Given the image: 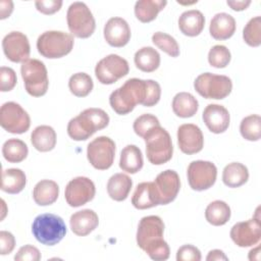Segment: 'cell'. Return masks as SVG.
Wrapping results in <instances>:
<instances>
[{"instance_id": "42", "label": "cell", "mask_w": 261, "mask_h": 261, "mask_svg": "<svg viewBox=\"0 0 261 261\" xmlns=\"http://www.w3.org/2000/svg\"><path fill=\"white\" fill-rule=\"evenodd\" d=\"M16 73L11 67L1 66L0 68V91L9 92L16 85Z\"/></svg>"}, {"instance_id": "8", "label": "cell", "mask_w": 261, "mask_h": 261, "mask_svg": "<svg viewBox=\"0 0 261 261\" xmlns=\"http://www.w3.org/2000/svg\"><path fill=\"white\" fill-rule=\"evenodd\" d=\"M67 27L71 35L80 39H87L93 35L96 29L95 18L84 2H73L66 13Z\"/></svg>"}, {"instance_id": "13", "label": "cell", "mask_w": 261, "mask_h": 261, "mask_svg": "<svg viewBox=\"0 0 261 261\" xmlns=\"http://www.w3.org/2000/svg\"><path fill=\"white\" fill-rule=\"evenodd\" d=\"M188 181L194 191L210 189L216 181L217 168L214 163L204 160L192 161L187 170Z\"/></svg>"}, {"instance_id": "18", "label": "cell", "mask_w": 261, "mask_h": 261, "mask_svg": "<svg viewBox=\"0 0 261 261\" xmlns=\"http://www.w3.org/2000/svg\"><path fill=\"white\" fill-rule=\"evenodd\" d=\"M179 150L188 155L199 153L204 146V137L200 127L193 123H184L177 128Z\"/></svg>"}, {"instance_id": "22", "label": "cell", "mask_w": 261, "mask_h": 261, "mask_svg": "<svg viewBox=\"0 0 261 261\" xmlns=\"http://www.w3.org/2000/svg\"><path fill=\"white\" fill-rule=\"evenodd\" d=\"M236 19L233 16L226 12H220L215 14L209 25V33L215 40H227L236 32Z\"/></svg>"}, {"instance_id": "26", "label": "cell", "mask_w": 261, "mask_h": 261, "mask_svg": "<svg viewBox=\"0 0 261 261\" xmlns=\"http://www.w3.org/2000/svg\"><path fill=\"white\" fill-rule=\"evenodd\" d=\"M133 187L132 178L124 173L113 174L107 182V193L109 197L117 202L124 201Z\"/></svg>"}, {"instance_id": "11", "label": "cell", "mask_w": 261, "mask_h": 261, "mask_svg": "<svg viewBox=\"0 0 261 261\" xmlns=\"http://www.w3.org/2000/svg\"><path fill=\"white\" fill-rule=\"evenodd\" d=\"M0 124L10 134H23L30 128L31 118L19 104L10 101L1 106Z\"/></svg>"}, {"instance_id": "29", "label": "cell", "mask_w": 261, "mask_h": 261, "mask_svg": "<svg viewBox=\"0 0 261 261\" xmlns=\"http://www.w3.org/2000/svg\"><path fill=\"white\" fill-rule=\"evenodd\" d=\"M171 106L176 116L188 118L196 114L199 108V103L191 93L179 92L173 97Z\"/></svg>"}, {"instance_id": "37", "label": "cell", "mask_w": 261, "mask_h": 261, "mask_svg": "<svg viewBox=\"0 0 261 261\" xmlns=\"http://www.w3.org/2000/svg\"><path fill=\"white\" fill-rule=\"evenodd\" d=\"M240 133L247 141H259L261 137V117L258 114L244 117L240 124Z\"/></svg>"}, {"instance_id": "43", "label": "cell", "mask_w": 261, "mask_h": 261, "mask_svg": "<svg viewBox=\"0 0 261 261\" xmlns=\"http://www.w3.org/2000/svg\"><path fill=\"white\" fill-rule=\"evenodd\" d=\"M201 258L200 250L193 245H184L176 252L177 261H200Z\"/></svg>"}, {"instance_id": "34", "label": "cell", "mask_w": 261, "mask_h": 261, "mask_svg": "<svg viewBox=\"0 0 261 261\" xmlns=\"http://www.w3.org/2000/svg\"><path fill=\"white\" fill-rule=\"evenodd\" d=\"M230 208L228 204L221 200L211 202L205 210L206 220L215 226L224 225L230 218Z\"/></svg>"}, {"instance_id": "38", "label": "cell", "mask_w": 261, "mask_h": 261, "mask_svg": "<svg viewBox=\"0 0 261 261\" xmlns=\"http://www.w3.org/2000/svg\"><path fill=\"white\" fill-rule=\"evenodd\" d=\"M152 42L160 50H162L171 57H177L179 55V46L176 40L166 33H154L152 36Z\"/></svg>"}, {"instance_id": "47", "label": "cell", "mask_w": 261, "mask_h": 261, "mask_svg": "<svg viewBox=\"0 0 261 261\" xmlns=\"http://www.w3.org/2000/svg\"><path fill=\"white\" fill-rule=\"evenodd\" d=\"M13 10V2L10 0H2L0 1V18L5 19L9 17Z\"/></svg>"}, {"instance_id": "28", "label": "cell", "mask_w": 261, "mask_h": 261, "mask_svg": "<svg viewBox=\"0 0 261 261\" xmlns=\"http://www.w3.org/2000/svg\"><path fill=\"white\" fill-rule=\"evenodd\" d=\"M143 164V155L139 147L136 145H127L122 149L120 153L119 167L123 171L135 174L142 169Z\"/></svg>"}, {"instance_id": "50", "label": "cell", "mask_w": 261, "mask_h": 261, "mask_svg": "<svg viewBox=\"0 0 261 261\" xmlns=\"http://www.w3.org/2000/svg\"><path fill=\"white\" fill-rule=\"evenodd\" d=\"M249 259L250 260H260V246L252 249L249 252Z\"/></svg>"}, {"instance_id": "9", "label": "cell", "mask_w": 261, "mask_h": 261, "mask_svg": "<svg viewBox=\"0 0 261 261\" xmlns=\"http://www.w3.org/2000/svg\"><path fill=\"white\" fill-rule=\"evenodd\" d=\"M194 88L200 96L206 99L221 100L230 94L232 83L226 75L204 72L196 77Z\"/></svg>"}, {"instance_id": "36", "label": "cell", "mask_w": 261, "mask_h": 261, "mask_svg": "<svg viewBox=\"0 0 261 261\" xmlns=\"http://www.w3.org/2000/svg\"><path fill=\"white\" fill-rule=\"evenodd\" d=\"M92 77L86 72H76L69 77L68 88L71 94L76 97H86L93 90Z\"/></svg>"}, {"instance_id": "3", "label": "cell", "mask_w": 261, "mask_h": 261, "mask_svg": "<svg viewBox=\"0 0 261 261\" xmlns=\"http://www.w3.org/2000/svg\"><path fill=\"white\" fill-rule=\"evenodd\" d=\"M109 123L108 114L101 108H87L67 124V134L74 141H85Z\"/></svg>"}, {"instance_id": "16", "label": "cell", "mask_w": 261, "mask_h": 261, "mask_svg": "<svg viewBox=\"0 0 261 261\" xmlns=\"http://www.w3.org/2000/svg\"><path fill=\"white\" fill-rule=\"evenodd\" d=\"M232 242L242 248L257 245L261 239L260 219L252 218L247 221L237 222L229 232Z\"/></svg>"}, {"instance_id": "48", "label": "cell", "mask_w": 261, "mask_h": 261, "mask_svg": "<svg viewBox=\"0 0 261 261\" xmlns=\"http://www.w3.org/2000/svg\"><path fill=\"white\" fill-rule=\"evenodd\" d=\"M226 4L234 11H242L247 9V7L251 4L250 0H241V1H236V0H227Z\"/></svg>"}, {"instance_id": "27", "label": "cell", "mask_w": 261, "mask_h": 261, "mask_svg": "<svg viewBox=\"0 0 261 261\" xmlns=\"http://www.w3.org/2000/svg\"><path fill=\"white\" fill-rule=\"evenodd\" d=\"M59 195V187L54 180L42 179L33 190V198L36 204L48 206L53 204Z\"/></svg>"}, {"instance_id": "7", "label": "cell", "mask_w": 261, "mask_h": 261, "mask_svg": "<svg viewBox=\"0 0 261 261\" xmlns=\"http://www.w3.org/2000/svg\"><path fill=\"white\" fill-rule=\"evenodd\" d=\"M20 73L25 91L33 97H41L47 93L49 80L45 64L38 59H28L20 66Z\"/></svg>"}, {"instance_id": "24", "label": "cell", "mask_w": 261, "mask_h": 261, "mask_svg": "<svg viewBox=\"0 0 261 261\" xmlns=\"http://www.w3.org/2000/svg\"><path fill=\"white\" fill-rule=\"evenodd\" d=\"M132 204L135 208L140 210L158 206L153 181H144L137 186L132 197Z\"/></svg>"}, {"instance_id": "17", "label": "cell", "mask_w": 261, "mask_h": 261, "mask_svg": "<svg viewBox=\"0 0 261 261\" xmlns=\"http://www.w3.org/2000/svg\"><path fill=\"white\" fill-rule=\"evenodd\" d=\"M5 56L12 62H24L30 59L31 46L28 37L20 32H10L2 40Z\"/></svg>"}, {"instance_id": "1", "label": "cell", "mask_w": 261, "mask_h": 261, "mask_svg": "<svg viewBox=\"0 0 261 261\" xmlns=\"http://www.w3.org/2000/svg\"><path fill=\"white\" fill-rule=\"evenodd\" d=\"M164 223L157 215L143 217L137 229V244L155 261H164L169 258L170 250L163 239Z\"/></svg>"}, {"instance_id": "6", "label": "cell", "mask_w": 261, "mask_h": 261, "mask_svg": "<svg viewBox=\"0 0 261 261\" xmlns=\"http://www.w3.org/2000/svg\"><path fill=\"white\" fill-rule=\"evenodd\" d=\"M74 40L72 35L61 31H47L37 40L38 52L45 58H61L71 52Z\"/></svg>"}, {"instance_id": "19", "label": "cell", "mask_w": 261, "mask_h": 261, "mask_svg": "<svg viewBox=\"0 0 261 261\" xmlns=\"http://www.w3.org/2000/svg\"><path fill=\"white\" fill-rule=\"evenodd\" d=\"M104 39L112 47L125 46L130 39V29L122 17H111L104 25Z\"/></svg>"}, {"instance_id": "4", "label": "cell", "mask_w": 261, "mask_h": 261, "mask_svg": "<svg viewBox=\"0 0 261 261\" xmlns=\"http://www.w3.org/2000/svg\"><path fill=\"white\" fill-rule=\"evenodd\" d=\"M32 232L39 243L46 246H54L65 237L66 225L60 216L44 213L34 219Z\"/></svg>"}, {"instance_id": "25", "label": "cell", "mask_w": 261, "mask_h": 261, "mask_svg": "<svg viewBox=\"0 0 261 261\" xmlns=\"http://www.w3.org/2000/svg\"><path fill=\"white\" fill-rule=\"evenodd\" d=\"M34 148L40 152H49L55 148L56 133L50 125H39L31 134Z\"/></svg>"}, {"instance_id": "2", "label": "cell", "mask_w": 261, "mask_h": 261, "mask_svg": "<svg viewBox=\"0 0 261 261\" xmlns=\"http://www.w3.org/2000/svg\"><path fill=\"white\" fill-rule=\"evenodd\" d=\"M148 93V80L133 77L109 96L111 108L119 115H125L134 110L136 105L145 106Z\"/></svg>"}, {"instance_id": "12", "label": "cell", "mask_w": 261, "mask_h": 261, "mask_svg": "<svg viewBox=\"0 0 261 261\" xmlns=\"http://www.w3.org/2000/svg\"><path fill=\"white\" fill-rule=\"evenodd\" d=\"M129 71L128 62L117 54L102 58L95 67V75L103 85H111L125 76Z\"/></svg>"}, {"instance_id": "46", "label": "cell", "mask_w": 261, "mask_h": 261, "mask_svg": "<svg viewBox=\"0 0 261 261\" xmlns=\"http://www.w3.org/2000/svg\"><path fill=\"white\" fill-rule=\"evenodd\" d=\"M15 247L14 236L6 230L0 231V253L1 255L10 254Z\"/></svg>"}, {"instance_id": "32", "label": "cell", "mask_w": 261, "mask_h": 261, "mask_svg": "<svg viewBox=\"0 0 261 261\" xmlns=\"http://www.w3.org/2000/svg\"><path fill=\"white\" fill-rule=\"evenodd\" d=\"M27 184L24 172L19 168H7L2 171L1 190L8 194L20 193Z\"/></svg>"}, {"instance_id": "10", "label": "cell", "mask_w": 261, "mask_h": 261, "mask_svg": "<svg viewBox=\"0 0 261 261\" xmlns=\"http://www.w3.org/2000/svg\"><path fill=\"white\" fill-rule=\"evenodd\" d=\"M115 143L106 136L94 139L87 147V157L91 165L98 170H106L113 164Z\"/></svg>"}, {"instance_id": "21", "label": "cell", "mask_w": 261, "mask_h": 261, "mask_svg": "<svg viewBox=\"0 0 261 261\" xmlns=\"http://www.w3.org/2000/svg\"><path fill=\"white\" fill-rule=\"evenodd\" d=\"M72 232L79 237L88 236L99 224V217L94 210L84 209L74 212L69 219Z\"/></svg>"}, {"instance_id": "45", "label": "cell", "mask_w": 261, "mask_h": 261, "mask_svg": "<svg viewBox=\"0 0 261 261\" xmlns=\"http://www.w3.org/2000/svg\"><path fill=\"white\" fill-rule=\"evenodd\" d=\"M35 6L38 11H40L43 14H53L57 12L61 6H62V1L61 0H41V1H36Z\"/></svg>"}, {"instance_id": "35", "label": "cell", "mask_w": 261, "mask_h": 261, "mask_svg": "<svg viewBox=\"0 0 261 261\" xmlns=\"http://www.w3.org/2000/svg\"><path fill=\"white\" fill-rule=\"evenodd\" d=\"M29 153L27 144L19 139H9L2 146V154L6 161L19 163L23 161Z\"/></svg>"}, {"instance_id": "44", "label": "cell", "mask_w": 261, "mask_h": 261, "mask_svg": "<svg viewBox=\"0 0 261 261\" xmlns=\"http://www.w3.org/2000/svg\"><path fill=\"white\" fill-rule=\"evenodd\" d=\"M41 259V253L38 248L32 245H25L19 248L18 252L14 256L15 261H39Z\"/></svg>"}, {"instance_id": "5", "label": "cell", "mask_w": 261, "mask_h": 261, "mask_svg": "<svg viewBox=\"0 0 261 261\" xmlns=\"http://www.w3.org/2000/svg\"><path fill=\"white\" fill-rule=\"evenodd\" d=\"M146 155L150 163L162 165L168 162L173 154V146L170 135L160 125L152 128L145 137Z\"/></svg>"}, {"instance_id": "15", "label": "cell", "mask_w": 261, "mask_h": 261, "mask_svg": "<svg viewBox=\"0 0 261 261\" xmlns=\"http://www.w3.org/2000/svg\"><path fill=\"white\" fill-rule=\"evenodd\" d=\"M153 186L158 205H167L176 198L180 189V179L176 171L166 169L156 176Z\"/></svg>"}, {"instance_id": "31", "label": "cell", "mask_w": 261, "mask_h": 261, "mask_svg": "<svg viewBox=\"0 0 261 261\" xmlns=\"http://www.w3.org/2000/svg\"><path fill=\"white\" fill-rule=\"evenodd\" d=\"M166 4L165 0H139L135 4V15L141 22H150L157 17Z\"/></svg>"}, {"instance_id": "23", "label": "cell", "mask_w": 261, "mask_h": 261, "mask_svg": "<svg viewBox=\"0 0 261 261\" xmlns=\"http://www.w3.org/2000/svg\"><path fill=\"white\" fill-rule=\"evenodd\" d=\"M205 25V17L200 10L191 9L182 12L178 18L179 31L188 37L200 35Z\"/></svg>"}, {"instance_id": "39", "label": "cell", "mask_w": 261, "mask_h": 261, "mask_svg": "<svg viewBox=\"0 0 261 261\" xmlns=\"http://www.w3.org/2000/svg\"><path fill=\"white\" fill-rule=\"evenodd\" d=\"M243 39L251 47L261 45V17L251 18L243 30Z\"/></svg>"}, {"instance_id": "14", "label": "cell", "mask_w": 261, "mask_h": 261, "mask_svg": "<svg viewBox=\"0 0 261 261\" xmlns=\"http://www.w3.org/2000/svg\"><path fill=\"white\" fill-rule=\"evenodd\" d=\"M95 194V185L89 177L76 176L66 185L64 197L70 207H80L92 201Z\"/></svg>"}, {"instance_id": "41", "label": "cell", "mask_w": 261, "mask_h": 261, "mask_svg": "<svg viewBox=\"0 0 261 261\" xmlns=\"http://www.w3.org/2000/svg\"><path fill=\"white\" fill-rule=\"evenodd\" d=\"M158 125H160V122L155 115L150 114V113H145L135 119L133 128H134L136 135H138L139 137L144 139V137L152 128H154L155 126H158Z\"/></svg>"}, {"instance_id": "33", "label": "cell", "mask_w": 261, "mask_h": 261, "mask_svg": "<svg viewBox=\"0 0 261 261\" xmlns=\"http://www.w3.org/2000/svg\"><path fill=\"white\" fill-rule=\"evenodd\" d=\"M134 61L140 70L144 72L155 71L160 65V54L153 47H142L134 56Z\"/></svg>"}, {"instance_id": "40", "label": "cell", "mask_w": 261, "mask_h": 261, "mask_svg": "<svg viewBox=\"0 0 261 261\" xmlns=\"http://www.w3.org/2000/svg\"><path fill=\"white\" fill-rule=\"evenodd\" d=\"M230 51L224 45L213 46L208 53V62L216 68H224L230 62Z\"/></svg>"}, {"instance_id": "49", "label": "cell", "mask_w": 261, "mask_h": 261, "mask_svg": "<svg viewBox=\"0 0 261 261\" xmlns=\"http://www.w3.org/2000/svg\"><path fill=\"white\" fill-rule=\"evenodd\" d=\"M206 260L207 261H217V260H228V258L226 257V255L221 251V250H218V249H215V250H211L207 257H206Z\"/></svg>"}, {"instance_id": "30", "label": "cell", "mask_w": 261, "mask_h": 261, "mask_svg": "<svg viewBox=\"0 0 261 261\" xmlns=\"http://www.w3.org/2000/svg\"><path fill=\"white\" fill-rule=\"evenodd\" d=\"M249 179L247 166L240 162L228 163L222 171V181L228 188H239Z\"/></svg>"}, {"instance_id": "20", "label": "cell", "mask_w": 261, "mask_h": 261, "mask_svg": "<svg viewBox=\"0 0 261 261\" xmlns=\"http://www.w3.org/2000/svg\"><path fill=\"white\" fill-rule=\"evenodd\" d=\"M203 120L208 129L213 134L224 133L230 122L228 110L219 104H209L203 111Z\"/></svg>"}]
</instances>
